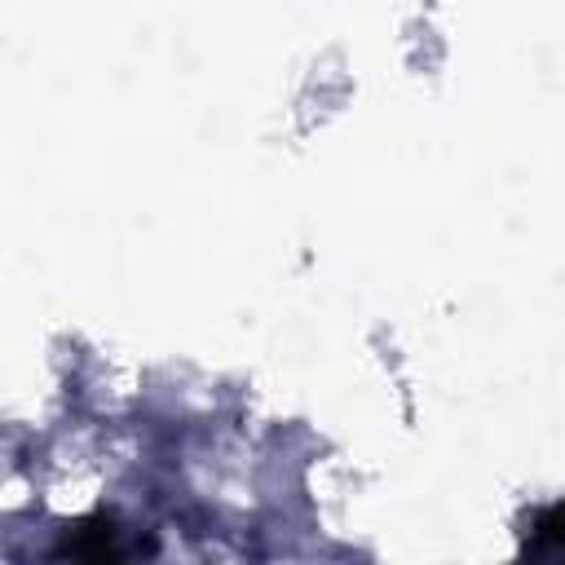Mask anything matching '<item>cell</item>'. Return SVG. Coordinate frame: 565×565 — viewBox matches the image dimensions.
<instances>
[{
  "label": "cell",
  "mask_w": 565,
  "mask_h": 565,
  "mask_svg": "<svg viewBox=\"0 0 565 565\" xmlns=\"http://www.w3.org/2000/svg\"><path fill=\"white\" fill-rule=\"evenodd\" d=\"M565 543V530H561V508L556 503H543L530 512V530H525V543L521 552L525 556H556Z\"/></svg>",
  "instance_id": "6da1fadb"
}]
</instances>
